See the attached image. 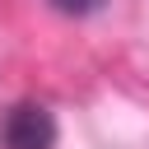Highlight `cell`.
<instances>
[{
	"instance_id": "cell-1",
	"label": "cell",
	"mask_w": 149,
	"mask_h": 149,
	"mask_svg": "<svg viewBox=\"0 0 149 149\" xmlns=\"http://www.w3.org/2000/svg\"><path fill=\"white\" fill-rule=\"evenodd\" d=\"M0 140H5V149H51V140H56L51 112L37 107V102L9 107L5 121H0Z\"/></svg>"
},
{
	"instance_id": "cell-2",
	"label": "cell",
	"mask_w": 149,
	"mask_h": 149,
	"mask_svg": "<svg viewBox=\"0 0 149 149\" xmlns=\"http://www.w3.org/2000/svg\"><path fill=\"white\" fill-rule=\"evenodd\" d=\"M56 9H65V14H88V9H98L102 0H51Z\"/></svg>"
}]
</instances>
